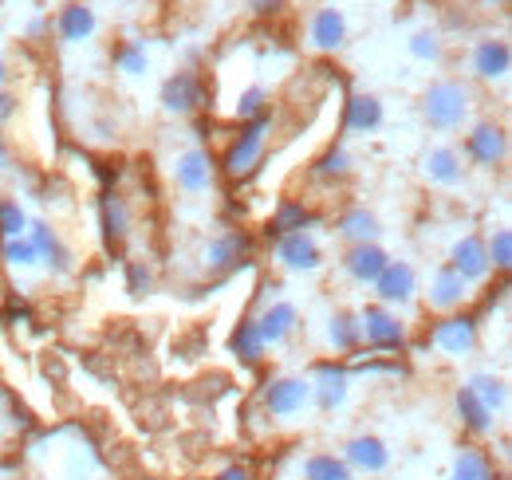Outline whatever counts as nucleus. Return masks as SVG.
Returning a JSON list of instances; mask_svg holds the SVG:
<instances>
[{
	"label": "nucleus",
	"instance_id": "obj_12",
	"mask_svg": "<svg viewBox=\"0 0 512 480\" xmlns=\"http://www.w3.org/2000/svg\"><path fill=\"white\" fill-rule=\"evenodd\" d=\"M296 323H300V311H296V303H272V307H264L260 311V319H256V331H260V339H264V347H276V343H284L292 331H296Z\"/></svg>",
	"mask_w": 512,
	"mask_h": 480
},
{
	"label": "nucleus",
	"instance_id": "obj_33",
	"mask_svg": "<svg viewBox=\"0 0 512 480\" xmlns=\"http://www.w3.org/2000/svg\"><path fill=\"white\" fill-rule=\"evenodd\" d=\"M453 480H493V473H489V461L481 457V453H461L457 457V469H453Z\"/></svg>",
	"mask_w": 512,
	"mask_h": 480
},
{
	"label": "nucleus",
	"instance_id": "obj_15",
	"mask_svg": "<svg viewBox=\"0 0 512 480\" xmlns=\"http://www.w3.org/2000/svg\"><path fill=\"white\" fill-rule=\"evenodd\" d=\"M245 256H249V237L245 233H221L205 248V268L209 272H229V268L245 264Z\"/></svg>",
	"mask_w": 512,
	"mask_h": 480
},
{
	"label": "nucleus",
	"instance_id": "obj_42",
	"mask_svg": "<svg viewBox=\"0 0 512 480\" xmlns=\"http://www.w3.org/2000/svg\"><path fill=\"white\" fill-rule=\"evenodd\" d=\"M12 111H16V103H12V95H8V91H0V126L8 122V115H12Z\"/></svg>",
	"mask_w": 512,
	"mask_h": 480
},
{
	"label": "nucleus",
	"instance_id": "obj_43",
	"mask_svg": "<svg viewBox=\"0 0 512 480\" xmlns=\"http://www.w3.org/2000/svg\"><path fill=\"white\" fill-rule=\"evenodd\" d=\"M217 480H249V473L245 469H229V473H221Z\"/></svg>",
	"mask_w": 512,
	"mask_h": 480
},
{
	"label": "nucleus",
	"instance_id": "obj_20",
	"mask_svg": "<svg viewBox=\"0 0 512 480\" xmlns=\"http://www.w3.org/2000/svg\"><path fill=\"white\" fill-rule=\"evenodd\" d=\"M99 217H103V233H107V240H111V248L127 240V233H130L127 197H119V193H103V201H99Z\"/></svg>",
	"mask_w": 512,
	"mask_h": 480
},
{
	"label": "nucleus",
	"instance_id": "obj_25",
	"mask_svg": "<svg viewBox=\"0 0 512 480\" xmlns=\"http://www.w3.org/2000/svg\"><path fill=\"white\" fill-rule=\"evenodd\" d=\"M347 457H351L359 469H367V473H383L386 461H390V453L383 449L379 437H355V441L347 445Z\"/></svg>",
	"mask_w": 512,
	"mask_h": 480
},
{
	"label": "nucleus",
	"instance_id": "obj_22",
	"mask_svg": "<svg viewBox=\"0 0 512 480\" xmlns=\"http://www.w3.org/2000/svg\"><path fill=\"white\" fill-rule=\"evenodd\" d=\"M422 170H426V178L434 181V185H457L461 181V154L453 146H438V150L426 154Z\"/></svg>",
	"mask_w": 512,
	"mask_h": 480
},
{
	"label": "nucleus",
	"instance_id": "obj_23",
	"mask_svg": "<svg viewBox=\"0 0 512 480\" xmlns=\"http://www.w3.org/2000/svg\"><path fill=\"white\" fill-rule=\"evenodd\" d=\"M343 122H347V130H355V134H367V130H375V126L383 122V103H379L375 95H351Z\"/></svg>",
	"mask_w": 512,
	"mask_h": 480
},
{
	"label": "nucleus",
	"instance_id": "obj_29",
	"mask_svg": "<svg viewBox=\"0 0 512 480\" xmlns=\"http://www.w3.org/2000/svg\"><path fill=\"white\" fill-rule=\"evenodd\" d=\"M233 351H237V359L256 366V362L264 359V339H260V331H256V319H245L237 331H233Z\"/></svg>",
	"mask_w": 512,
	"mask_h": 480
},
{
	"label": "nucleus",
	"instance_id": "obj_17",
	"mask_svg": "<svg viewBox=\"0 0 512 480\" xmlns=\"http://www.w3.org/2000/svg\"><path fill=\"white\" fill-rule=\"evenodd\" d=\"M174 181H178L186 193L209 189V185H213V162H209V154H205V150H186V154L178 158V166H174Z\"/></svg>",
	"mask_w": 512,
	"mask_h": 480
},
{
	"label": "nucleus",
	"instance_id": "obj_5",
	"mask_svg": "<svg viewBox=\"0 0 512 480\" xmlns=\"http://www.w3.org/2000/svg\"><path fill=\"white\" fill-rule=\"evenodd\" d=\"M465 154H469L477 166H501L505 154H509V138H505L501 126L481 122V126H473V134L465 138Z\"/></svg>",
	"mask_w": 512,
	"mask_h": 480
},
{
	"label": "nucleus",
	"instance_id": "obj_7",
	"mask_svg": "<svg viewBox=\"0 0 512 480\" xmlns=\"http://www.w3.org/2000/svg\"><path fill=\"white\" fill-rule=\"evenodd\" d=\"M434 347L446 351V355H469L477 347V323L469 315H446L438 327H434Z\"/></svg>",
	"mask_w": 512,
	"mask_h": 480
},
{
	"label": "nucleus",
	"instance_id": "obj_39",
	"mask_svg": "<svg viewBox=\"0 0 512 480\" xmlns=\"http://www.w3.org/2000/svg\"><path fill=\"white\" fill-rule=\"evenodd\" d=\"M347 166H351V158H347L343 150H331V154H323L320 178H343V174H347Z\"/></svg>",
	"mask_w": 512,
	"mask_h": 480
},
{
	"label": "nucleus",
	"instance_id": "obj_31",
	"mask_svg": "<svg viewBox=\"0 0 512 480\" xmlns=\"http://www.w3.org/2000/svg\"><path fill=\"white\" fill-rule=\"evenodd\" d=\"M24 229H28V217H24V209H20L16 201L0 197V237H4V240L24 237Z\"/></svg>",
	"mask_w": 512,
	"mask_h": 480
},
{
	"label": "nucleus",
	"instance_id": "obj_24",
	"mask_svg": "<svg viewBox=\"0 0 512 480\" xmlns=\"http://www.w3.org/2000/svg\"><path fill=\"white\" fill-rule=\"evenodd\" d=\"M327 343H331L339 355H351V351L363 343V327H359V315H351V311H339V315H331V327H327Z\"/></svg>",
	"mask_w": 512,
	"mask_h": 480
},
{
	"label": "nucleus",
	"instance_id": "obj_38",
	"mask_svg": "<svg viewBox=\"0 0 512 480\" xmlns=\"http://www.w3.org/2000/svg\"><path fill=\"white\" fill-rule=\"evenodd\" d=\"M115 63H119V67H123L127 75H142L150 60H146V48H142L138 40H130V44H123V48L115 52Z\"/></svg>",
	"mask_w": 512,
	"mask_h": 480
},
{
	"label": "nucleus",
	"instance_id": "obj_13",
	"mask_svg": "<svg viewBox=\"0 0 512 480\" xmlns=\"http://www.w3.org/2000/svg\"><path fill=\"white\" fill-rule=\"evenodd\" d=\"M162 103H166L170 115H190V111H197L201 107V79L193 71L170 75L166 87H162Z\"/></svg>",
	"mask_w": 512,
	"mask_h": 480
},
{
	"label": "nucleus",
	"instance_id": "obj_2",
	"mask_svg": "<svg viewBox=\"0 0 512 480\" xmlns=\"http://www.w3.org/2000/svg\"><path fill=\"white\" fill-rule=\"evenodd\" d=\"M264 130H268V115H256V119H249V126L237 134V142L225 150V174H229V178H249L256 166H260Z\"/></svg>",
	"mask_w": 512,
	"mask_h": 480
},
{
	"label": "nucleus",
	"instance_id": "obj_4",
	"mask_svg": "<svg viewBox=\"0 0 512 480\" xmlns=\"http://www.w3.org/2000/svg\"><path fill=\"white\" fill-rule=\"evenodd\" d=\"M449 268L465 280V284H477V280H485L489 276V252H485V240L481 237H461L453 244V252H449Z\"/></svg>",
	"mask_w": 512,
	"mask_h": 480
},
{
	"label": "nucleus",
	"instance_id": "obj_16",
	"mask_svg": "<svg viewBox=\"0 0 512 480\" xmlns=\"http://www.w3.org/2000/svg\"><path fill=\"white\" fill-rule=\"evenodd\" d=\"M312 394L323 410H335L347 402V370L335 366V362H320L316 366V382H312Z\"/></svg>",
	"mask_w": 512,
	"mask_h": 480
},
{
	"label": "nucleus",
	"instance_id": "obj_36",
	"mask_svg": "<svg viewBox=\"0 0 512 480\" xmlns=\"http://www.w3.org/2000/svg\"><path fill=\"white\" fill-rule=\"evenodd\" d=\"M485 252H489V264H497L501 272H509V264H512V233L509 229H497L493 240L485 244Z\"/></svg>",
	"mask_w": 512,
	"mask_h": 480
},
{
	"label": "nucleus",
	"instance_id": "obj_3",
	"mask_svg": "<svg viewBox=\"0 0 512 480\" xmlns=\"http://www.w3.org/2000/svg\"><path fill=\"white\" fill-rule=\"evenodd\" d=\"M359 327H363V339H367L371 347H379V351H398V347L406 343V327L398 323V315H390V311H386L383 303L363 307Z\"/></svg>",
	"mask_w": 512,
	"mask_h": 480
},
{
	"label": "nucleus",
	"instance_id": "obj_35",
	"mask_svg": "<svg viewBox=\"0 0 512 480\" xmlns=\"http://www.w3.org/2000/svg\"><path fill=\"white\" fill-rule=\"evenodd\" d=\"M4 260L16 264V268H32L40 256H36V248H32L28 237H12V240H4Z\"/></svg>",
	"mask_w": 512,
	"mask_h": 480
},
{
	"label": "nucleus",
	"instance_id": "obj_28",
	"mask_svg": "<svg viewBox=\"0 0 512 480\" xmlns=\"http://www.w3.org/2000/svg\"><path fill=\"white\" fill-rule=\"evenodd\" d=\"M469 390L497 414V410H505V402H509V390H505V378H497V374H473L469 378Z\"/></svg>",
	"mask_w": 512,
	"mask_h": 480
},
{
	"label": "nucleus",
	"instance_id": "obj_46",
	"mask_svg": "<svg viewBox=\"0 0 512 480\" xmlns=\"http://www.w3.org/2000/svg\"><path fill=\"white\" fill-rule=\"evenodd\" d=\"M0 83H4V60H0Z\"/></svg>",
	"mask_w": 512,
	"mask_h": 480
},
{
	"label": "nucleus",
	"instance_id": "obj_30",
	"mask_svg": "<svg viewBox=\"0 0 512 480\" xmlns=\"http://www.w3.org/2000/svg\"><path fill=\"white\" fill-rule=\"evenodd\" d=\"M312 217H308V209L304 205H296V201H284L280 209H276V217H272V233H300L304 225H308Z\"/></svg>",
	"mask_w": 512,
	"mask_h": 480
},
{
	"label": "nucleus",
	"instance_id": "obj_32",
	"mask_svg": "<svg viewBox=\"0 0 512 480\" xmlns=\"http://www.w3.org/2000/svg\"><path fill=\"white\" fill-rule=\"evenodd\" d=\"M304 473H308V480H351V469L335 457H312L304 465Z\"/></svg>",
	"mask_w": 512,
	"mask_h": 480
},
{
	"label": "nucleus",
	"instance_id": "obj_26",
	"mask_svg": "<svg viewBox=\"0 0 512 480\" xmlns=\"http://www.w3.org/2000/svg\"><path fill=\"white\" fill-rule=\"evenodd\" d=\"M339 233L351 240V244H375V237H379V217L367 213V209H351L339 221Z\"/></svg>",
	"mask_w": 512,
	"mask_h": 480
},
{
	"label": "nucleus",
	"instance_id": "obj_37",
	"mask_svg": "<svg viewBox=\"0 0 512 480\" xmlns=\"http://www.w3.org/2000/svg\"><path fill=\"white\" fill-rule=\"evenodd\" d=\"M256 115H268V91L264 87H249L237 99V119H256Z\"/></svg>",
	"mask_w": 512,
	"mask_h": 480
},
{
	"label": "nucleus",
	"instance_id": "obj_27",
	"mask_svg": "<svg viewBox=\"0 0 512 480\" xmlns=\"http://www.w3.org/2000/svg\"><path fill=\"white\" fill-rule=\"evenodd\" d=\"M457 414H461V421H465L473 433H489V429H493V410H489L469 386L457 394Z\"/></svg>",
	"mask_w": 512,
	"mask_h": 480
},
{
	"label": "nucleus",
	"instance_id": "obj_19",
	"mask_svg": "<svg viewBox=\"0 0 512 480\" xmlns=\"http://www.w3.org/2000/svg\"><path fill=\"white\" fill-rule=\"evenodd\" d=\"M469 296V284L453 272V268H438L434 272V280H430V307H438V311H453V307H461Z\"/></svg>",
	"mask_w": 512,
	"mask_h": 480
},
{
	"label": "nucleus",
	"instance_id": "obj_1",
	"mask_svg": "<svg viewBox=\"0 0 512 480\" xmlns=\"http://www.w3.org/2000/svg\"><path fill=\"white\" fill-rule=\"evenodd\" d=\"M422 111H426V122L438 126V130H457L461 122L469 119V87L457 83V79H442L426 91L422 99Z\"/></svg>",
	"mask_w": 512,
	"mask_h": 480
},
{
	"label": "nucleus",
	"instance_id": "obj_18",
	"mask_svg": "<svg viewBox=\"0 0 512 480\" xmlns=\"http://www.w3.org/2000/svg\"><path fill=\"white\" fill-rule=\"evenodd\" d=\"M512 67V52L505 40H481L473 48V71L481 79H505Z\"/></svg>",
	"mask_w": 512,
	"mask_h": 480
},
{
	"label": "nucleus",
	"instance_id": "obj_34",
	"mask_svg": "<svg viewBox=\"0 0 512 480\" xmlns=\"http://www.w3.org/2000/svg\"><path fill=\"white\" fill-rule=\"evenodd\" d=\"M410 56H414V60L438 63L442 60V36H438V32H414V40H410Z\"/></svg>",
	"mask_w": 512,
	"mask_h": 480
},
{
	"label": "nucleus",
	"instance_id": "obj_6",
	"mask_svg": "<svg viewBox=\"0 0 512 480\" xmlns=\"http://www.w3.org/2000/svg\"><path fill=\"white\" fill-rule=\"evenodd\" d=\"M414 292H418V276H414V268L406 260H390L383 272H379V280H375V296L383 300V307H390V303H410Z\"/></svg>",
	"mask_w": 512,
	"mask_h": 480
},
{
	"label": "nucleus",
	"instance_id": "obj_45",
	"mask_svg": "<svg viewBox=\"0 0 512 480\" xmlns=\"http://www.w3.org/2000/svg\"><path fill=\"white\" fill-rule=\"evenodd\" d=\"M481 4H493V8H501V4H509V0H481Z\"/></svg>",
	"mask_w": 512,
	"mask_h": 480
},
{
	"label": "nucleus",
	"instance_id": "obj_9",
	"mask_svg": "<svg viewBox=\"0 0 512 480\" xmlns=\"http://www.w3.org/2000/svg\"><path fill=\"white\" fill-rule=\"evenodd\" d=\"M276 260L284 264V268H292V272H312V268H320V244L312 233H284L280 244H276Z\"/></svg>",
	"mask_w": 512,
	"mask_h": 480
},
{
	"label": "nucleus",
	"instance_id": "obj_41",
	"mask_svg": "<svg viewBox=\"0 0 512 480\" xmlns=\"http://www.w3.org/2000/svg\"><path fill=\"white\" fill-rule=\"evenodd\" d=\"M249 8H253L256 16H276L284 8V0H249Z\"/></svg>",
	"mask_w": 512,
	"mask_h": 480
},
{
	"label": "nucleus",
	"instance_id": "obj_21",
	"mask_svg": "<svg viewBox=\"0 0 512 480\" xmlns=\"http://www.w3.org/2000/svg\"><path fill=\"white\" fill-rule=\"evenodd\" d=\"M28 240H32V248H36V256H40V260H48L56 272H67V268H71V252L64 248V240L56 237V229H52V225H32Z\"/></svg>",
	"mask_w": 512,
	"mask_h": 480
},
{
	"label": "nucleus",
	"instance_id": "obj_8",
	"mask_svg": "<svg viewBox=\"0 0 512 480\" xmlns=\"http://www.w3.org/2000/svg\"><path fill=\"white\" fill-rule=\"evenodd\" d=\"M308 398H312V382H304V378H276V382H268L264 406L276 418H292L296 410H304Z\"/></svg>",
	"mask_w": 512,
	"mask_h": 480
},
{
	"label": "nucleus",
	"instance_id": "obj_40",
	"mask_svg": "<svg viewBox=\"0 0 512 480\" xmlns=\"http://www.w3.org/2000/svg\"><path fill=\"white\" fill-rule=\"evenodd\" d=\"M146 288H150V268H146L142 260H134V264H130V292L138 296V292H146Z\"/></svg>",
	"mask_w": 512,
	"mask_h": 480
},
{
	"label": "nucleus",
	"instance_id": "obj_10",
	"mask_svg": "<svg viewBox=\"0 0 512 480\" xmlns=\"http://www.w3.org/2000/svg\"><path fill=\"white\" fill-rule=\"evenodd\" d=\"M343 40H347V16L339 8H320L308 20V44L316 52H339Z\"/></svg>",
	"mask_w": 512,
	"mask_h": 480
},
{
	"label": "nucleus",
	"instance_id": "obj_44",
	"mask_svg": "<svg viewBox=\"0 0 512 480\" xmlns=\"http://www.w3.org/2000/svg\"><path fill=\"white\" fill-rule=\"evenodd\" d=\"M8 166V146H4V134H0V170Z\"/></svg>",
	"mask_w": 512,
	"mask_h": 480
},
{
	"label": "nucleus",
	"instance_id": "obj_14",
	"mask_svg": "<svg viewBox=\"0 0 512 480\" xmlns=\"http://www.w3.org/2000/svg\"><path fill=\"white\" fill-rule=\"evenodd\" d=\"M386 264H390V256H386L379 244H351V252L343 256L347 276L359 280V284H375Z\"/></svg>",
	"mask_w": 512,
	"mask_h": 480
},
{
	"label": "nucleus",
	"instance_id": "obj_11",
	"mask_svg": "<svg viewBox=\"0 0 512 480\" xmlns=\"http://www.w3.org/2000/svg\"><path fill=\"white\" fill-rule=\"evenodd\" d=\"M95 28H99V20H95V8H91L87 0H71V4L60 8V16H56V32H60L64 44H83V40H91Z\"/></svg>",
	"mask_w": 512,
	"mask_h": 480
}]
</instances>
